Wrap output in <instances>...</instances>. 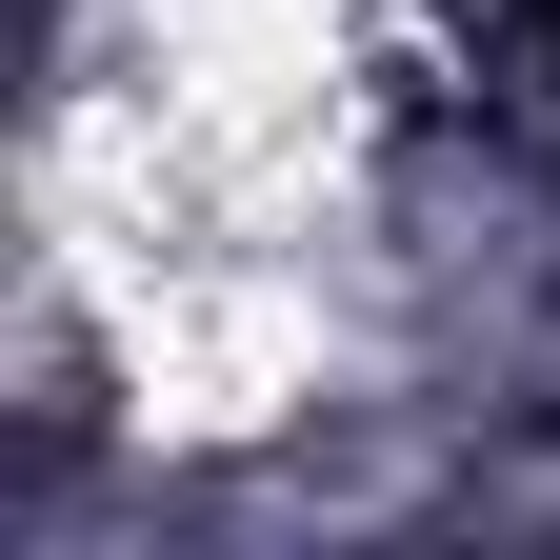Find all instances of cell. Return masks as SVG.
<instances>
[{
    "label": "cell",
    "mask_w": 560,
    "mask_h": 560,
    "mask_svg": "<svg viewBox=\"0 0 560 560\" xmlns=\"http://www.w3.org/2000/svg\"><path fill=\"white\" fill-rule=\"evenodd\" d=\"M540 21H560V0H540Z\"/></svg>",
    "instance_id": "obj_1"
}]
</instances>
